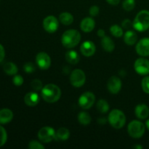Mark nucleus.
<instances>
[{"mask_svg":"<svg viewBox=\"0 0 149 149\" xmlns=\"http://www.w3.org/2000/svg\"><path fill=\"white\" fill-rule=\"evenodd\" d=\"M41 96L47 103H54L61 98V90L56 84H47L41 90Z\"/></svg>","mask_w":149,"mask_h":149,"instance_id":"1","label":"nucleus"},{"mask_svg":"<svg viewBox=\"0 0 149 149\" xmlns=\"http://www.w3.org/2000/svg\"><path fill=\"white\" fill-rule=\"evenodd\" d=\"M81 36L76 29H69L64 32L61 36V43L67 49H72L79 44Z\"/></svg>","mask_w":149,"mask_h":149,"instance_id":"2","label":"nucleus"},{"mask_svg":"<svg viewBox=\"0 0 149 149\" xmlns=\"http://www.w3.org/2000/svg\"><path fill=\"white\" fill-rule=\"evenodd\" d=\"M132 27L137 31L143 32L149 29V11L143 10L140 11L135 16Z\"/></svg>","mask_w":149,"mask_h":149,"instance_id":"3","label":"nucleus"},{"mask_svg":"<svg viewBox=\"0 0 149 149\" xmlns=\"http://www.w3.org/2000/svg\"><path fill=\"white\" fill-rule=\"evenodd\" d=\"M108 121L113 128L121 129L126 124V116L123 111L117 109L111 111L108 116Z\"/></svg>","mask_w":149,"mask_h":149,"instance_id":"4","label":"nucleus"},{"mask_svg":"<svg viewBox=\"0 0 149 149\" xmlns=\"http://www.w3.org/2000/svg\"><path fill=\"white\" fill-rule=\"evenodd\" d=\"M146 126L139 120H133L129 123L127 126V132L130 136L135 139H138L145 134Z\"/></svg>","mask_w":149,"mask_h":149,"instance_id":"5","label":"nucleus"},{"mask_svg":"<svg viewBox=\"0 0 149 149\" xmlns=\"http://www.w3.org/2000/svg\"><path fill=\"white\" fill-rule=\"evenodd\" d=\"M95 102V95L92 92L87 91L82 93L79 97V106L84 110H88L94 105Z\"/></svg>","mask_w":149,"mask_h":149,"instance_id":"6","label":"nucleus"},{"mask_svg":"<svg viewBox=\"0 0 149 149\" xmlns=\"http://www.w3.org/2000/svg\"><path fill=\"white\" fill-rule=\"evenodd\" d=\"M70 82L77 88L81 87L86 82V75L81 69H75L70 74Z\"/></svg>","mask_w":149,"mask_h":149,"instance_id":"7","label":"nucleus"},{"mask_svg":"<svg viewBox=\"0 0 149 149\" xmlns=\"http://www.w3.org/2000/svg\"><path fill=\"white\" fill-rule=\"evenodd\" d=\"M55 130L49 126H45L41 128L37 134L38 138L44 143H49L55 139Z\"/></svg>","mask_w":149,"mask_h":149,"instance_id":"8","label":"nucleus"},{"mask_svg":"<svg viewBox=\"0 0 149 149\" xmlns=\"http://www.w3.org/2000/svg\"><path fill=\"white\" fill-rule=\"evenodd\" d=\"M134 69L139 75H148L149 74V61L144 57L138 58L134 63Z\"/></svg>","mask_w":149,"mask_h":149,"instance_id":"9","label":"nucleus"},{"mask_svg":"<svg viewBox=\"0 0 149 149\" xmlns=\"http://www.w3.org/2000/svg\"><path fill=\"white\" fill-rule=\"evenodd\" d=\"M59 26V21L54 15H48L43 20V28L47 32L53 33L56 32Z\"/></svg>","mask_w":149,"mask_h":149,"instance_id":"10","label":"nucleus"},{"mask_svg":"<svg viewBox=\"0 0 149 149\" xmlns=\"http://www.w3.org/2000/svg\"><path fill=\"white\" fill-rule=\"evenodd\" d=\"M36 63L40 69L47 70L51 66L52 61L47 53L45 52H41L36 55Z\"/></svg>","mask_w":149,"mask_h":149,"instance_id":"11","label":"nucleus"},{"mask_svg":"<svg viewBox=\"0 0 149 149\" xmlns=\"http://www.w3.org/2000/svg\"><path fill=\"white\" fill-rule=\"evenodd\" d=\"M122 87V82L120 78L113 76L109 79L107 83L108 90L111 94H117L121 91Z\"/></svg>","mask_w":149,"mask_h":149,"instance_id":"12","label":"nucleus"},{"mask_svg":"<svg viewBox=\"0 0 149 149\" xmlns=\"http://www.w3.org/2000/svg\"><path fill=\"white\" fill-rule=\"evenodd\" d=\"M135 50L137 54L141 57L149 56V38H143L137 42Z\"/></svg>","mask_w":149,"mask_h":149,"instance_id":"13","label":"nucleus"},{"mask_svg":"<svg viewBox=\"0 0 149 149\" xmlns=\"http://www.w3.org/2000/svg\"><path fill=\"white\" fill-rule=\"evenodd\" d=\"M96 50V47L94 42L92 41H85L80 46V51L84 56L90 58L95 54Z\"/></svg>","mask_w":149,"mask_h":149,"instance_id":"14","label":"nucleus"},{"mask_svg":"<svg viewBox=\"0 0 149 149\" xmlns=\"http://www.w3.org/2000/svg\"><path fill=\"white\" fill-rule=\"evenodd\" d=\"M95 27V22L93 17H85L80 23V29L84 33H90L93 31Z\"/></svg>","mask_w":149,"mask_h":149,"instance_id":"15","label":"nucleus"},{"mask_svg":"<svg viewBox=\"0 0 149 149\" xmlns=\"http://www.w3.org/2000/svg\"><path fill=\"white\" fill-rule=\"evenodd\" d=\"M40 100V97L36 92H29L25 95L24 102L28 106H36Z\"/></svg>","mask_w":149,"mask_h":149,"instance_id":"16","label":"nucleus"},{"mask_svg":"<svg viewBox=\"0 0 149 149\" xmlns=\"http://www.w3.org/2000/svg\"><path fill=\"white\" fill-rule=\"evenodd\" d=\"M135 113L139 119H146L149 116V108L143 103L138 104L135 109Z\"/></svg>","mask_w":149,"mask_h":149,"instance_id":"17","label":"nucleus"},{"mask_svg":"<svg viewBox=\"0 0 149 149\" xmlns=\"http://www.w3.org/2000/svg\"><path fill=\"white\" fill-rule=\"evenodd\" d=\"M13 119V113L10 109H2L0 110V124L4 125L11 122Z\"/></svg>","mask_w":149,"mask_h":149,"instance_id":"18","label":"nucleus"},{"mask_svg":"<svg viewBox=\"0 0 149 149\" xmlns=\"http://www.w3.org/2000/svg\"><path fill=\"white\" fill-rule=\"evenodd\" d=\"M101 46L103 49L107 52H111L115 49L114 42L111 39V38L108 36H103L101 38Z\"/></svg>","mask_w":149,"mask_h":149,"instance_id":"19","label":"nucleus"},{"mask_svg":"<svg viewBox=\"0 0 149 149\" xmlns=\"http://www.w3.org/2000/svg\"><path fill=\"white\" fill-rule=\"evenodd\" d=\"M138 41V35L133 31H127L124 35V42L127 45L132 46L135 45Z\"/></svg>","mask_w":149,"mask_h":149,"instance_id":"20","label":"nucleus"},{"mask_svg":"<svg viewBox=\"0 0 149 149\" xmlns=\"http://www.w3.org/2000/svg\"><path fill=\"white\" fill-rule=\"evenodd\" d=\"M65 58L67 62L69 63L70 64H72V65H76L80 61V56L78 52L75 50H73V49L67 51Z\"/></svg>","mask_w":149,"mask_h":149,"instance_id":"21","label":"nucleus"},{"mask_svg":"<svg viewBox=\"0 0 149 149\" xmlns=\"http://www.w3.org/2000/svg\"><path fill=\"white\" fill-rule=\"evenodd\" d=\"M70 137V131L65 127H61L55 132V139L58 141H67Z\"/></svg>","mask_w":149,"mask_h":149,"instance_id":"22","label":"nucleus"},{"mask_svg":"<svg viewBox=\"0 0 149 149\" xmlns=\"http://www.w3.org/2000/svg\"><path fill=\"white\" fill-rule=\"evenodd\" d=\"M3 69L6 74L9 76H15L18 71L17 66L13 62H7L3 66Z\"/></svg>","mask_w":149,"mask_h":149,"instance_id":"23","label":"nucleus"},{"mask_svg":"<svg viewBox=\"0 0 149 149\" xmlns=\"http://www.w3.org/2000/svg\"><path fill=\"white\" fill-rule=\"evenodd\" d=\"M74 16L72 15V14L68 13V12L61 13V15H59L60 22L65 26H69V25L72 24L74 22Z\"/></svg>","mask_w":149,"mask_h":149,"instance_id":"24","label":"nucleus"},{"mask_svg":"<svg viewBox=\"0 0 149 149\" xmlns=\"http://www.w3.org/2000/svg\"><path fill=\"white\" fill-rule=\"evenodd\" d=\"M78 122L84 126L90 125L92 122V118L87 112L81 111L78 114Z\"/></svg>","mask_w":149,"mask_h":149,"instance_id":"25","label":"nucleus"},{"mask_svg":"<svg viewBox=\"0 0 149 149\" xmlns=\"http://www.w3.org/2000/svg\"><path fill=\"white\" fill-rule=\"evenodd\" d=\"M96 108L100 113H106L110 109L109 103L107 100H104V99H100L97 101V104H96Z\"/></svg>","mask_w":149,"mask_h":149,"instance_id":"26","label":"nucleus"},{"mask_svg":"<svg viewBox=\"0 0 149 149\" xmlns=\"http://www.w3.org/2000/svg\"><path fill=\"white\" fill-rule=\"evenodd\" d=\"M109 30H110L111 33L115 37L120 38L123 36V29L119 25H112Z\"/></svg>","mask_w":149,"mask_h":149,"instance_id":"27","label":"nucleus"},{"mask_svg":"<svg viewBox=\"0 0 149 149\" xmlns=\"http://www.w3.org/2000/svg\"><path fill=\"white\" fill-rule=\"evenodd\" d=\"M135 0H124L122 3V7L125 11L130 12L135 8Z\"/></svg>","mask_w":149,"mask_h":149,"instance_id":"28","label":"nucleus"},{"mask_svg":"<svg viewBox=\"0 0 149 149\" xmlns=\"http://www.w3.org/2000/svg\"><path fill=\"white\" fill-rule=\"evenodd\" d=\"M31 86L32 89H33L34 91L38 92L41 91L43 88V84H42V81L41 80L38 79H35L31 83Z\"/></svg>","mask_w":149,"mask_h":149,"instance_id":"29","label":"nucleus"},{"mask_svg":"<svg viewBox=\"0 0 149 149\" xmlns=\"http://www.w3.org/2000/svg\"><path fill=\"white\" fill-rule=\"evenodd\" d=\"M7 140V134L6 130L0 125V147L3 146L6 143Z\"/></svg>","mask_w":149,"mask_h":149,"instance_id":"30","label":"nucleus"},{"mask_svg":"<svg viewBox=\"0 0 149 149\" xmlns=\"http://www.w3.org/2000/svg\"><path fill=\"white\" fill-rule=\"evenodd\" d=\"M23 70L27 74H32V73L36 71V66H35L33 63L28 62L23 65Z\"/></svg>","mask_w":149,"mask_h":149,"instance_id":"31","label":"nucleus"},{"mask_svg":"<svg viewBox=\"0 0 149 149\" xmlns=\"http://www.w3.org/2000/svg\"><path fill=\"white\" fill-rule=\"evenodd\" d=\"M141 87L144 93L149 94V76H146L141 81Z\"/></svg>","mask_w":149,"mask_h":149,"instance_id":"32","label":"nucleus"},{"mask_svg":"<svg viewBox=\"0 0 149 149\" xmlns=\"http://www.w3.org/2000/svg\"><path fill=\"white\" fill-rule=\"evenodd\" d=\"M29 149H44L45 146L42 145L40 142L37 141H31L29 143Z\"/></svg>","mask_w":149,"mask_h":149,"instance_id":"33","label":"nucleus"},{"mask_svg":"<svg viewBox=\"0 0 149 149\" xmlns=\"http://www.w3.org/2000/svg\"><path fill=\"white\" fill-rule=\"evenodd\" d=\"M23 81H24V80H23V77L20 75H17V74H15L13 79V84L15 86H17V87L21 86L23 84Z\"/></svg>","mask_w":149,"mask_h":149,"instance_id":"34","label":"nucleus"},{"mask_svg":"<svg viewBox=\"0 0 149 149\" xmlns=\"http://www.w3.org/2000/svg\"><path fill=\"white\" fill-rule=\"evenodd\" d=\"M99 13H100V8L96 5L92 6L89 10V14L91 17H95V16L98 15Z\"/></svg>","mask_w":149,"mask_h":149,"instance_id":"35","label":"nucleus"},{"mask_svg":"<svg viewBox=\"0 0 149 149\" xmlns=\"http://www.w3.org/2000/svg\"><path fill=\"white\" fill-rule=\"evenodd\" d=\"M132 26V23L130 19H125L122 23V27L125 29H128Z\"/></svg>","mask_w":149,"mask_h":149,"instance_id":"36","label":"nucleus"},{"mask_svg":"<svg viewBox=\"0 0 149 149\" xmlns=\"http://www.w3.org/2000/svg\"><path fill=\"white\" fill-rule=\"evenodd\" d=\"M5 57V51H4V48L2 45L0 44V63L2 62L3 60L4 59Z\"/></svg>","mask_w":149,"mask_h":149,"instance_id":"37","label":"nucleus"},{"mask_svg":"<svg viewBox=\"0 0 149 149\" xmlns=\"http://www.w3.org/2000/svg\"><path fill=\"white\" fill-rule=\"evenodd\" d=\"M106 1H107L109 4H111V5L115 6L118 5V4H119L120 0H106Z\"/></svg>","mask_w":149,"mask_h":149,"instance_id":"38","label":"nucleus"},{"mask_svg":"<svg viewBox=\"0 0 149 149\" xmlns=\"http://www.w3.org/2000/svg\"><path fill=\"white\" fill-rule=\"evenodd\" d=\"M97 36H100V38H103V36H106V32H105V31L103 30V29H99L97 32Z\"/></svg>","mask_w":149,"mask_h":149,"instance_id":"39","label":"nucleus"},{"mask_svg":"<svg viewBox=\"0 0 149 149\" xmlns=\"http://www.w3.org/2000/svg\"><path fill=\"white\" fill-rule=\"evenodd\" d=\"M146 127L147 129L149 130V119L146 120Z\"/></svg>","mask_w":149,"mask_h":149,"instance_id":"40","label":"nucleus"},{"mask_svg":"<svg viewBox=\"0 0 149 149\" xmlns=\"http://www.w3.org/2000/svg\"><path fill=\"white\" fill-rule=\"evenodd\" d=\"M133 148H137V149H141L143 148V146H133Z\"/></svg>","mask_w":149,"mask_h":149,"instance_id":"41","label":"nucleus"}]
</instances>
